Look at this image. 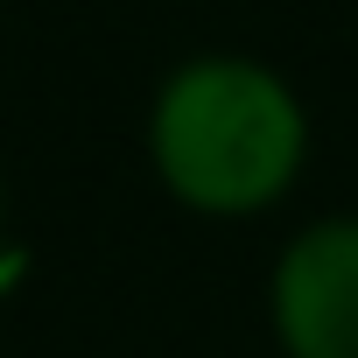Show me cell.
Returning a JSON list of instances; mask_svg holds the SVG:
<instances>
[{
  "mask_svg": "<svg viewBox=\"0 0 358 358\" xmlns=\"http://www.w3.org/2000/svg\"><path fill=\"white\" fill-rule=\"evenodd\" d=\"M148 155L176 204L204 218H246L302 176L309 120L267 64L197 57L162 85L148 113Z\"/></svg>",
  "mask_w": 358,
  "mask_h": 358,
  "instance_id": "6da1fadb",
  "label": "cell"
},
{
  "mask_svg": "<svg viewBox=\"0 0 358 358\" xmlns=\"http://www.w3.org/2000/svg\"><path fill=\"white\" fill-rule=\"evenodd\" d=\"M274 337L288 358H358V218H323L274 260Z\"/></svg>",
  "mask_w": 358,
  "mask_h": 358,
  "instance_id": "7a4b0ae2",
  "label": "cell"
},
{
  "mask_svg": "<svg viewBox=\"0 0 358 358\" xmlns=\"http://www.w3.org/2000/svg\"><path fill=\"white\" fill-rule=\"evenodd\" d=\"M0 218H8V183H0Z\"/></svg>",
  "mask_w": 358,
  "mask_h": 358,
  "instance_id": "3957f363",
  "label": "cell"
}]
</instances>
